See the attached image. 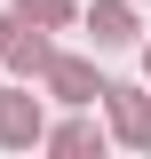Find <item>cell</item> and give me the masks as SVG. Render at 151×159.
<instances>
[{"label":"cell","mask_w":151,"mask_h":159,"mask_svg":"<svg viewBox=\"0 0 151 159\" xmlns=\"http://www.w3.org/2000/svg\"><path fill=\"white\" fill-rule=\"evenodd\" d=\"M0 135L16 143V135H32V119H24V103H0Z\"/></svg>","instance_id":"6da1fadb"}]
</instances>
